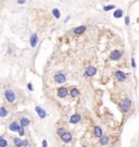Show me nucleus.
I'll use <instances>...</instances> for the list:
<instances>
[{
	"label": "nucleus",
	"mask_w": 139,
	"mask_h": 147,
	"mask_svg": "<svg viewBox=\"0 0 139 147\" xmlns=\"http://www.w3.org/2000/svg\"><path fill=\"white\" fill-rule=\"evenodd\" d=\"M57 134L60 136L61 141L63 142V143H65V144L70 143V142L72 141V138H73L72 134H71V133L66 129H64V127H59V129L57 130Z\"/></svg>",
	"instance_id": "1"
},
{
	"label": "nucleus",
	"mask_w": 139,
	"mask_h": 147,
	"mask_svg": "<svg viewBox=\"0 0 139 147\" xmlns=\"http://www.w3.org/2000/svg\"><path fill=\"white\" fill-rule=\"evenodd\" d=\"M119 108L122 113H127L132 108V100L128 97H125L121 102L119 103Z\"/></svg>",
	"instance_id": "2"
},
{
	"label": "nucleus",
	"mask_w": 139,
	"mask_h": 147,
	"mask_svg": "<svg viewBox=\"0 0 139 147\" xmlns=\"http://www.w3.org/2000/svg\"><path fill=\"white\" fill-rule=\"evenodd\" d=\"M4 98L8 102L14 103L16 100V95H15L14 91H12V89H7V91L4 92Z\"/></svg>",
	"instance_id": "3"
},
{
	"label": "nucleus",
	"mask_w": 139,
	"mask_h": 147,
	"mask_svg": "<svg viewBox=\"0 0 139 147\" xmlns=\"http://www.w3.org/2000/svg\"><path fill=\"white\" fill-rule=\"evenodd\" d=\"M123 57V51L122 50H119V49H115V50L111 51L110 56H109V59L111 61H119V60L122 59Z\"/></svg>",
	"instance_id": "4"
},
{
	"label": "nucleus",
	"mask_w": 139,
	"mask_h": 147,
	"mask_svg": "<svg viewBox=\"0 0 139 147\" xmlns=\"http://www.w3.org/2000/svg\"><path fill=\"white\" fill-rule=\"evenodd\" d=\"M53 78H54V82L58 83V84H63V83L66 82V75H65L64 73H62V72L56 73L54 76H53Z\"/></svg>",
	"instance_id": "5"
},
{
	"label": "nucleus",
	"mask_w": 139,
	"mask_h": 147,
	"mask_svg": "<svg viewBox=\"0 0 139 147\" xmlns=\"http://www.w3.org/2000/svg\"><path fill=\"white\" fill-rule=\"evenodd\" d=\"M69 94V89L67 87H64V86H61L58 88V92H57V95H58L59 98H65Z\"/></svg>",
	"instance_id": "6"
},
{
	"label": "nucleus",
	"mask_w": 139,
	"mask_h": 147,
	"mask_svg": "<svg viewBox=\"0 0 139 147\" xmlns=\"http://www.w3.org/2000/svg\"><path fill=\"white\" fill-rule=\"evenodd\" d=\"M114 75H115V78L119 82H125V81H126V77H127L126 74H125L123 71H121V70H116L115 73H114Z\"/></svg>",
	"instance_id": "7"
},
{
	"label": "nucleus",
	"mask_w": 139,
	"mask_h": 147,
	"mask_svg": "<svg viewBox=\"0 0 139 147\" xmlns=\"http://www.w3.org/2000/svg\"><path fill=\"white\" fill-rule=\"evenodd\" d=\"M97 73V69L95 67H88L87 69L85 70V72H84V74H85V76H87V77H92V76H95Z\"/></svg>",
	"instance_id": "8"
},
{
	"label": "nucleus",
	"mask_w": 139,
	"mask_h": 147,
	"mask_svg": "<svg viewBox=\"0 0 139 147\" xmlns=\"http://www.w3.org/2000/svg\"><path fill=\"white\" fill-rule=\"evenodd\" d=\"M38 42H39V37H38L37 34H32L31 37H29V45H31L32 48H35L37 46Z\"/></svg>",
	"instance_id": "9"
},
{
	"label": "nucleus",
	"mask_w": 139,
	"mask_h": 147,
	"mask_svg": "<svg viewBox=\"0 0 139 147\" xmlns=\"http://www.w3.org/2000/svg\"><path fill=\"white\" fill-rule=\"evenodd\" d=\"M35 111H36L37 116L39 117L40 119H45L46 117H47V112H46V110H43L40 106H36V107H35Z\"/></svg>",
	"instance_id": "10"
},
{
	"label": "nucleus",
	"mask_w": 139,
	"mask_h": 147,
	"mask_svg": "<svg viewBox=\"0 0 139 147\" xmlns=\"http://www.w3.org/2000/svg\"><path fill=\"white\" fill-rule=\"evenodd\" d=\"M81 120V116L79 113H75V114H72L70 118V123L71 124H77Z\"/></svg>",
	"instance_id": "11"
},
{
	"label": "nucleus",
	"mask_w": 139,
	"mask_h": 147,
	"mask_svg": "<svg viewBox=\"0 0 139 147\" xmlns=\"http://www.w3.org/2000/svg\"><path fill=\"white\" fill-rule=\"evenodd\" d=\"M86 28L87 27L85 25H79V26L75 27V28L73 29V33H74L75 35H83L84 33L86 32Z\"/></svg>",
	"instance_id": "12"
},
{
	"label": "nucleus",
	"mask_w": 139,
	"mask_h": 147,
	"mask_svg": "<svg viewBox=\"0 0 139 147\" xmlns=\"http://www.w3.org/2000/svg\"><path fill=\"white\" fill-rule=\"evenodd\" d=\"M20 125L21 126H23V127H26V126H28L29 124H31V120H29L28 118H26V117H22V118L20 119Z\"/></svg>",
	"instance_id": "13"
},
{
	"label": "nucleus",
	"mask_w": 139,
	"mask_h": 147,
	"mask_svg": "<svg viewBox=\"0 0 139 147\" xmlns=\"http://www.w3.org/2000/svg\"><path fill=\"white\" fill-rule=\"evenodd\" d=\"M94 135L96 136V137H101V136L103 135V131H102V129L99 126V125H96V126L94 127Z\"/></svg>",
	"instance_id": "14"
},
{
	"label": "nucleus",
	"mask_w": 139,
	"mask_h": 147,
	"mask_svg": "<svg viewBox=\"0 0 139 147\" xmlns=\"http://www.w3.org/2000/svg\"><path fill=\"white\" fill-rule=\"evenodd\" d=\"M69 93H70V96L72 97V98L78 97V96H79V94H80L79 89H78L77 87H72V88H71V91H70Z\"/></svg>",
	"instance_id": "15"
},
{
	"label": "nucleus",
	"mask_w": 139,
	"mask_h": 147,
	"mask_svg": "<svg viewBox=\"0 0 139 147\" xmlns=\"http://www.w3.org/2000/svg\"><path fill=\"white\" fill-rule=\"evenodd\" d=\"M20 123H18V122H11L9 124V130L11 132H18V130L20 129Z\"/></svg>",
	"instance_id": "16"
},
{
	"label": "nucleus",
	"mask_w": 139,
	"mask_h": 147,
	"mask_svg": "<svg viewBox=\"0 0 139 147\" xmlns=\"http://www.w3.org/2000/svg\"><path fill=\"white\" fill-rule=\"evenodd\" d=\"M110 143V137L109 136H101V137H99V144L102 146H105L108 145V144Z\"/></svg>",
	"instance_id": "17"
},
{
	"label": "nucleus",
	"mask_w": 139,
	"mask_h": 147,
	"mask_svg": "<svg viewBox=\"0 0 139 147\" xmlns=\"http://www.w3.org/2000/svg\"><path fill=\"white\" fill-rule=\"evenodd\" d=\"M8 114H9L8 109L4 106H0V117L1 118H5V117H8Z\"/></svg>",
	"instance_id": "18"
},
{
	"label": "nucleus",
	"mask_w": 139,
	"mask_h": 147,
	"mask_svg": "<svg viewBox=\"0 0 139 147\" xmlns=\"http://www.w3.org/2000/svg\"><path fill=\"white\" fill-rule=\"evenodd\" d=\"M123 10H121V9H118V10H115L113 12V16L115 19H119V18H122V16H123Z\"/></svg>",
	"instance_id": "19"
},
{
	"label": "nucleus",
	"mask_w": 139,
	"mask_h": 147,
	"mask_svg": "<svg viewBox=\"0 0 139 147\" xmlns=\"http://www.w3.org/2000/svg\"><path fill=\"white\" fill-rule=\"evenodd\" d=\"M52 14H53V16L57 19V20H59V19L61 18V13H60V10L57 9V8L52 9Z\"/></svg>",
	"instance_id": "20"
},
{
	"label": "nucleus",
	"mask_w": 139,
	"mask_h": 147,
	"mask_svg": "<svg viewBox=\"0 0 139 147\" xmlns=\"http://www.w3.org/2000/svg\"><path fill=\"white\" fill-rule=\"evenodd\" d=\"M13 144L16 147H22V140L19 137H13Z\"/></svg>",
	"instance_id": "21"
},
{
	"label": "nucleus",
	"mask_w": 139,
	"mask_h": 147,
	"mask_svg": "<svg viewBox=\"0 0 139 147\" xmlns=\"http://www.w3.org/2000/svg\"><path fill=\"white\" fill-rule=\"evenodd\" d=\"M113 9H115V5L114 4H109V5H104V7H103V11H105V12H108V11H110V10H113Z\"/></svg>",
	"instance_id": "22"
},
{
	"label": "nucleus",
	"mask_w": 139,
	"mask_h": 147,
	"mask_svg": "<svg viewBox=\"0 0 139 147\" xmlns=\"http://www.w3.org/2000/svg\"><path fill=\"white\" fill-rule=\"evenodd\" d=\"M18 133H19V135H20V136H24V135H25V130H24V127L23 126H20V129L18 130Z\"/></svg>",
	"instance_id": "23"
},
{
	"label": "nucleus",
	"mask_w": 139,
	"mask_h": 147,
	"mask_svg": "<svg viewBox=\"0 0 139 147\" xmlns=\"http://www.w3.org/2000/svg\"><path fill=\"white\" fill-rule=\"evenodd\" d=\"M26 146H31V143L28 142V140H23L22 141V147H26Z\"/></svg>",
	"instance_id": "24"
},
{
	"label": "nucleus",
	"mask_w": 139,
	"mask_h": 147,
	"mask_svg": "<svg viewBox=\"0 0 139 147\" xmlns=\"http://www.w3.org/2000/svg\"><path fill=\"white\" fill-rule=\"evenodd\" d=\"M8 146V142L4 140H2V141H0V147H7Z\"/></svg>",
	"instance_id": "25"
},
{
	"label": "nucleus",
	"mask_w": 139,
	"mask_h": 147,
	"mask_svg": "<svg viewBox=\"0 0 139 147\" xmlns=\"http://www.w3.org/2000/svg\"><path fill=\"white\" fill-rule=\"evenodd\" d=\"M130 62H132V68H133V69H136V68H137V64H136V60H135L134 57L132 58Z\"/></svg>",
	"instance_id": "26"
},
{
	"label": "nucleus",
	"mask_w": 139,
	"mask_h": 147,
	"mask_svg": "<svg viewBox=\"0 0 139 147\" xmlns=\"http://www.w3.org/2000/svg\"><path fill=\"white\" fill-rule=\"evenodd\" d=\"M27 89H28V91H31V92L34 91V86H33L32 83H28V84H27Z\"/></svg>",
	"instance_id": "27"
},
{
	"label": "nucleus",
	"mask_w": 139,
	"mask_h": 147,
	"mask_svg": "<svg viewBox=\"0 0 139 147\" xmlns=\"http://www.w3.org/2000/svg\"><path fill=\"white\" fill-rule=\"evenodd\" d=\"M124 22H125V24H126V25H129V23H130V20H129V16H128V15H126V18H125Z\"/></svg>",
	"instance_id": "28"
},
{
	"label": "nucleus",
	"mask_w": 139,
	"mask_h": 147,
	"mask_svg": "<svg viewBox=\"0 0 139 147\" xmlns=\"http://www.w3.org/2000/svg\"><path fill=\"white\" fill-rule=\"evenodd\" d=\"M7 52H8V54H12V52H13V51H12V48H8L7 49Z\"/></svg>",
	"instance_id": "29"
},
{
	"label": "nucleus",
	"mask_w": 139,
	"mask_h": 147,
	"mask_svg": "<svg viewBox=\"0 0 139 147\" xmlns=\"http://www.w3.org/2000/svg\"><path fill=\"white\" fill-rule=\"evenodd\" d=\"M26 2V0H18V3L19 4H24Z\"/></svg>",
	"instance_id": "30"
},
{
	"label": "nucleus",
	"mask_w": 139,
	"mask_h": 147,
	"mask_svg": "<svg viewBox=\"0 0 139 147\" xmlns=\"http://www.w3.org/2000/svg\"><path fill=\"white\" fill-rule=\"evenodd\" d=\"M42 146H43V147H47V146H48L47 141H46V140H43V141H42Z\"/></svg>",
	"instance_id": "31"
},
{
	"label": "nucleus",
	"mask_w": 139,
	"mask_h": 147,
	"mask_svg": "<svg viewBox=\"0 0 139 147\" xmlns=\"http://www.w3.org/2000/svg\"><path fill=\"white\" fill-rule=\"evenodd\" d=\"M70 19H71V15H69V16H67V18H66V19H65L64 23H66V22H67V21H69V20H70Z\"/></svg>",
	"instance_id": "32"
},
{
	"label": "nucleus",
	"mask_w": 139,
	"mask_h": 147,
	"mask_svg": "<svg viewBox=\"0 0 139 147\" xmlns=\"http://www.w3.org/2000/svg\"><path fill=\"white\" fill-rule=\"evenodd\" d=\"M3 138H4L3 136H1V135H0V141H2V140H3Z\"/></svg>",
	"instance_id": "33"
}]
</instances>
